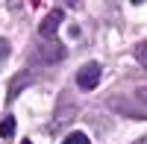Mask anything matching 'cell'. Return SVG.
<instances>
[{
  "instance_id": "6da1fadb",
  "label": "cell",
  "mask_w": 147,
  "mask_h": 144,
  "mask_svg": "<svg viewBox=\"0 0 147 144\" xmlns=\"http://www.w3.org/2000/svg\"><path fill=\"white\" fill-rule=\"evenodd\" d=\"M68 56V50H65V44H59L56 38H50V41H38L32 47V53H30V59L32 62H38V65H56V62H62V59Z\"/></svg>"
},
{
  "instance_id": "7a4b0ae2",
  "label": "cell",
  "mask_w": 147,
  "mask_h": 144,
  "mask_svg": "<svg viewBox=\"0 0 147 144\" xmlns=\"http://www.w3.org/2000/svg\"><path fill=\"white\" fill-rule=\"evenodd\" d=\"M100 77H103V68L97 62H85L80 71H77V85L82 91H94L97 85H100Z\"/></svg>"
},
{
  "instance_id": "3957f363",
  "label": "cell",
  "mask_w": 147,
  "mask_h": 144,
  "mask_svg": "<svg viewBox=\"0 0 147 144\" xmlns=\"http://www.w3.org/2000/svg\"><path fill=\"white\" fill-rule=\"evenodd\" d=\"M65 21V9H50L44 15V21L38 24V38H44V41H50V38H56V27Z\"/></svg>"
},
{
  "instance_id": "277c9868",
  "label": "cell",
  "mask_w": 147,
  "mask_h": 144,
  "mask_svg": "<svg viewBox=\"0 0 147 144\" xmlns=\"http://www.w3.org/2000/svg\"><path fill=\"white\" fill-rule=\"evenodd\" d=\"M30 82H32V74H30V71H18V74L12 77V82H9V88H6V100H9V103L18 100V94L27 88Z\"/></svg>"
},
{
  "instance_id": "5b68a950",
  "label": "cell",
  "mask_w": 147,
  "mask_h": 144,
  "mask_svg": "<svg viewBox=\"0 0 147 144\" xmlns=\"http://www.w3.org/2000/svg\"><path fill=\"white\" fill-rule=\"evenodd\" d=\"M74 118H77V106L71 103V97H68V94H62V97H59V109H56V127L71 124Z\"/></svg>"
},
{
  "instance_id": "8992f818",
  "label": "cell",
  "mask_w": 147,
  "mask_h": 144,
  "mask_svg": "<svg viewBox=\"0 0 147 144\" xmlns=\"http://www.w3.org/2000/svg\"><path fill=\"white\" fill-rule=\"evenodd\" d=\"M15 118H12V115H6V118H0V138H12V135H15Z\"/></svg>"
},
{
  "instance_id": "52a82bcc",
  "label": "cell",
  "mask_w": 147,
  "mask_h": 144,
  "mask_svg": "<svg viewBox=\"0 0 147 144\" xmlns=\"http://www.w3.org/2000/svg\"><path fill=\"white\" fill-rule=\"evenodd\" d=\"M62 144H91V138L85 135V133H71V135H65Z\"/></svg>"
},
{
  "instance_id": "ba28073f",
  "label": "cell",
  "mask_w": 147,
  "mask_h": 144,
  "mask_svg": "<svg viewBox=\"0 0 147 144\" xmlns=\"http://www.w3.org/2000/svg\"><path fill=\"white\" fill-rule=\"evenodd\" d=\"M136 59H138V65L147 68V41H138L136 44Z\"/></svg>"
},
{
  "instance_id": "9c48e42d",
  "label": "cell",
  "mask_w": 147,
  "mask_h": 144,
  "mask_svg": "<svg viewBox=\"0 0 147 144\" xmlns=\"http://www.w3.org/2000/svg\"><path fill=\"white\" fill-rule=\"evenodd\" d=\"M136 100H138V103L144 106V109H147V85H141V88L136 91Z\"/></svg>"
},
{
  "instance_id": "30bf717a",
  "label": "cell",
  "mask_w": 147,
  "mask_h": 144,
  "mask_svg": "<svg viewBox=\"0 0 147 144\" xmlns=\"http://www.w3.org/2000/svg\"><path fill=\"white\" fill-rule=\"evenodd\" d=\"M6 53H9V41L0 38V59H6Z\"/></svg>"
},
{
  "instance_id": "8fae6325",
  "label": "cell",
  "mask_w": 147,
  "mask_h": 144,
  "mask_svg": "<svg viewBox=\"0 0 147 144\" xmlns=\"http://www.w3.org/2000/svg\"><path fill=\"white\" fill-rule=\"evenodd\" d=\"M62 3H65V6H71V9H80L82 0H62Z\"/></svg>"
},
{
  "instance_id": "7c38bea8",
  "label": "cell",
  "mask_w": 147,
  "mask_h": 144,
  "mask_svg": "<svg viewBox=\"0 0 147 144\" xmlns=\"http://www.w3.org/2000/svg\"><path fill=\"white\" fill-rule=\"evenodd\" d=\"M136 144H147V135H144V138H138V141H136Z\"/></svg>"
},
{
  "instance_id": "4fadbf2b",
  "label": "cell",
  "mask_w": 147,
  "mask_h": 144,
  "mask_svg": "<svg viewBox=\"0 0 147 144\" xmlns=\"http://www.w3.org/2000/svg\"><path fill=\"white\" fill-rule=\"evenodd\" d=\"M132 3H144V0H132Z\"/></svg>"
},
{
  "instance_id": "5bb4252c",
  "label": "cell",
  "mask_w": 147,
  "mask_h": 144,
  "mask_svg": "<svg viewBox=\"0 0 147 144\" xmlns=\"http://www.w3.org/2000/svg\"><path fill=\"white\" fill-rule=\"evenodd\" d=\"M21 144H32V141H21Z\"/></svg>"
}]
</instances>
